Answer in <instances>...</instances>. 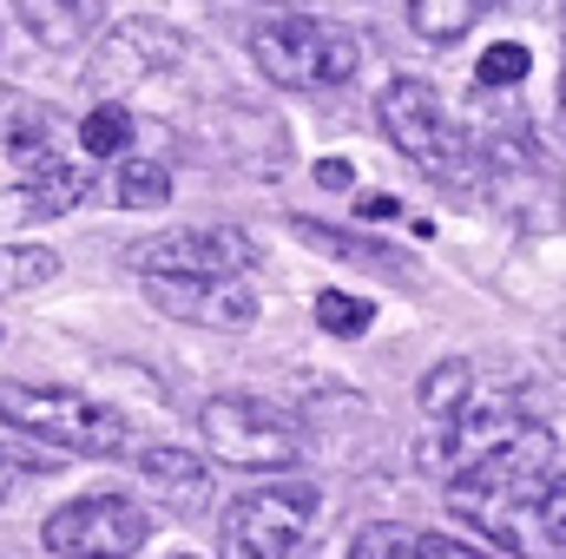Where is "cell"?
<instances>
[{
  "label": "cell",
  "instance_id": "obj_23",
  "mask_svg": "<svg viewBox=\"0 0 566 559\" xmlns=\"http://www.w3.org/2000/svg\"><path fill=\"white\" fill-rule=\"evenodd\" d=\"M534 527H541V547L566 553V474L534 487Z\"/></svg>",
  "mask_w": 566,
  "mask_h": 559
},
{
  "label": "cell",
  "instance_id": "obj_17",
  "mask_svg": "<svg viewBox=\"0 0 566 559\" xmlns=\"http://www.w3.org/2000/svg\"><path fill=\"white\" fill-rule=\"evenodd\" d=\"M119 204L126 211H165L171 204V165L165 158H126L119 165Z\"/></svg>",
  "mask_w": 566,
  "mask_h": 559
},
{
  "label": "cell",
  "instance_id": "obj_20",
  "mask_svg": "<svg viewBox=\"0 0 566 559\" xmlns=\"http://www.w3.org/2000/svg\"><path fill=\"white\" fill-rule=\"evenodd\" d=\"M133 139V113L126 106H93L86 119H80V151L86 158H119Z\"/></svg>",
  "mask_w": 566,
  "mask_h": 559
},
{
  "label": "cell",
  "instance_id": "obj_21",
  "mask_svg": "<svg viewBox=\"0 0 566 559\" xmlns=\"http://www.w3.org/2000/svg\"><path fill=\"white\" fill-rule=\"evenodd\" d=\"M369 316H376L369 296H349V289H323L316 296V323L329 336H369Z\"/></svg>",
  "mask_w": 566,
  "mask_h": 559
},
{
  "label": "cell",
  "instance_id": "obj_3",
  "mask_svg": "<svg viewBox=\"0 0 566 559\" xmlns=\"http://www.w3.org/2000/svg\"><path fill=\"white\" fill-rule=\"evenodd\" d=\"M251 53H258L264 80L283 86V93H329V86H349L356 66H363V40L343 20H323V13H271V20H258Z\"/></svg>",
  "mask_w": 566,
  "mask_h": 559
},
{
  "label": "cell",
  "instance_id": "obj_13",
  "mask_svg": "<svg viewBox=\"0 0 566 559\" xmlns=\"http://www.w3.org/2000/svg\"><path fill=\"white\" fill-rule=\"evenodd\" d=\"M139 487L158 507H171V514L191 520V514L211 507V461L191 454V447H145L139 454Z\"/></svg>",
  "mask_w": 566,
  "mask_h": 559
},
{
  "label": "cell",
  "instance_id": "obj_28",
  "mask_svg": "<svg viewBox=\"0 0 566 559\" xmlns=\"http://www.w3.org/2000/svg\"><path fill=\"white\" fill-rule=\"evenodd\" d=\"M560 99H566V73H560Z\"/></svg>",
  "mask_w": 566,
  "mask_h": 559
},
{
  "label": "cell",
  "instance_id": "obj_16",
  "mask_svg": "<svg viewBox=\"0 0 566 559\" xmlns=\"http://www.w3.org/2000/svg\"><path fill=\"white\" fill-rule=\"evenodd\" d=\"M474 402V362H461V356H448V362H434L422 376V415L441 428V421H454L461 409Z\"/></svg>",
  "mask_w": 566,
  "mask_h": 559
},
{
  "label": "cell",
  "instance_id": "obj_9",
  "mask_svg": "<svg viewBox=\"0 0 566 559\" xmlns=\"http://www.w3.org/2000/svg\"><path fill=\"white\" fill-rule=\"evenodd\" d=\"M126 264L139 277H244L258 264V244H251V231L198 224V231H165V238L133 244Z\"/></svg>",
  "mask_w": 566,
  "mask_h": 559
},
{
  "label": "cell",
  "instance_id": "obj_19",
  "mask_svg": "<svg viewBox=\"0 0 566 559\" xmlns=\"http://www.w3.org/2000/svg\"><path fill=\"white\" fill-rule=\"evenodd\" d=\"M474 20H481L474 0H416V7H409V27H416L422 40H461Z\"/></svg>",
  "mask_w": 566,
  "mask_h": 559
},
{
  "label": "cell",
  "instance_id": "obj_25",
  "mask_svg": "<svg viewBox=\"0 0 566 559\" xmlns=\"http://www.w3.org/2000/svg\"><path fill=\"white\" fill-rule=\"evenodd\" d=\"M40 474H53L40 454H27V447H7V441H0V500H7L20 481H40Z\"/></svg>",
  "mask_w": 566,
  "mask_h": 559
},
{
  "label": "cell",
  "instance_id": "obj_5",
  "mask_svg": "<svg viewBox=\"0 0 566 559\" xmlns=\"http://www.w3.org/2000/svg\"><path fill=\"white\" fill-rule=\"evenodd\" d=\"M316 520V487L310 481H264L224 507L218 559H290Z\"/></svg>",
  "mask_w": 566,
  "mask_h": 559
},
{
  "label": "cell",
  "instance_id": "obj_8",
  "mask_svg": "<svg viewBox=\"0 0 566 559\" xmlns=\"http://www.w3.org/2000/svg\"><path fill=\"white\" fill-rule=\"evenodd\" d=\"M40 540H46V553H60V559H133L151 540V520H145L139 500H126V494H80V500L46 514Z\"/></svg>",
  "mask_w": 566,
  "mask_h": 559
},
{
  "label": "cell",
  "instance_id": "obj_4",
  "mask_svg": "<svg viewBox=\"0 0 566 559\" xmlns=\"http://www.w3.org/2000/svg\"><path fill=\"white\" fill-rule=\"evenodd\" d=\"M0 421L60 454H126L133 447V421L119 409L80 389H60V382H0Z\"/></svg>",
  "mask_w": 566,
  "mask_h": 559
},
{
  "label": "cell",
  "instance_id": "obj_26",
  "mask_svg": "<svg viewBox=\"0 0 566 559\" xmlns=\"http://www.w3.org/2000/svg\"><path fill=\"white\" fill-rule=\"evenodd\" d=\"M396 211H402V204L382 198V191H363V198H356V218H369V224H382V218H396Z\"/></svg>",
  "mask_w": 566,
  "mask_h": 559
},
{
  "label": "cell",
  "instance_id": "obj_15",
  "mask_svg": "<svg viewBox=\"0 0 566 559\" xmlns=\"http://www.w3.org/2000/svg\"><path fill=\"white\" fill-rule=\"evenodd\" d=\"M99 27V7L93 0H20V33H33L46 53H73L86 33Z\"/></svg>",
  "mask_w": 566,
  "mask_h": 559
},
{
  "label": "cell",
  "instance_id": "obj_7",
  "mask_svg": "<svg viewBox=\"0 0 566 559\" xmlns=\"http://www.w3.org/2000/svg\"><path fill=\"white\" fill-rule=\"evenodd\" d=\"M376 119H382L389 145H396L422 178H434V184H461V178H468V151H461L448 113H441V93H434L428 80H389L382 99H376Z\"/></svg>",
  "mask_w": 566,
  "mask_h": 559
},
{
  "label": "cell",
  "instance_id": "obj_12",
  "mask_svg": "<svg viewBox=\"0 0 566 559\" xmlns=\"http://www.w3.org/2000/svg\"><path fill=\"white\" fill-rule=\"evenodd\" d=\"M178 53H185V40H178L171 27H158V20H126V27H113V33L99 40L93 86H106V80H139V73H165V66H178Z\"/></svg>",
  "mask_w": 566,
  "mask_h": 559
},
{
  "label": "cell",
  "instance_id": "obj_1",
  "mask_svg": "<svg viewBox=\"0 0 566 559\" xmlns=\"http://www.w3.org/2000/svg\"><path fill=\"white\" fill-rule=\"evenodd\" d=\"M422 474L448 481L461 500H494L547 481L554 467V428L514 402H468L454 421H441L416 447Z\"/></svg>",
  "mask_w": 566,
  "mask_h": 559
},
{
  "label": "cell",
  "instance_id": "obj_18",
  "mask_svg": "<svg viewBox=\"0 0 566 559\" xmlns=\"http://www.w3.org/2000/svg\"><path fill=\"white\" fill-rule=\"evenodd\" d=\"M60 277V257L46 244H7L0 251V296H20V289H40V283Z\"/></svg>",
  "mask_w": 566,
  "mask_h": 559
},
{
  "label": "cell",
  "instance_id": "obj_6",
  "mask_svg": "<svg viewBox=\"0 0 566 559\" xmlns=\"http://www.w3.org/2000/svg\"><path fill=\"white\" fill-rule=\"evenodd\" d=\"M198 434H205V447H211L218 461L258 467V474L290 467L296 447H303L296 415L277 409V402H264V395H211V402L198 409Z\"/></svg>",
  "mask_w": 566,
  "mask_h": 559
},
{
  "label": "cell",
  "instance_id": "obj_2",
  "mask_svg": "<svg viewBox=\"0 0 566 559\" xmlns=\"http://www.w3.org/2000/svg\"><path fill=\"white\" fill-rule=\"evenodd\" d=\"M474 178L488 191V204L514 224V231H560L566 224V184L560 165L547 158V145L527 126H494L474 145Z\"/></svg>",
  "mask_w": 566,
  "mask_h": 559
},
{
  "label": "cell",
  "instance_id": "obj_11",
  "mask_svg": "<svg viewBox=\"0 0 566 559\" xmlns=\"http://www.w3.org/2000/svg\"><path fill=\"white\" fill-rule=\"evenodd\" d=\"M151 309L198 323V329H251L258 323V296L244 277H145Z\"/></svg>",
  "mask_w": 566,
  "mask_h": 559
},
{
  "label": "cell",
  "instance_id": "obj_27",
  "mask_svg": "<svg viewBox=\"0 0 566 559\" xmlns=\"http://www.w3.org/2000/svg\"><path fill=\"white\" fill-rule=\"evenodd\" d=\"M349 178H356V171H349L343 158H323V165H316V184H329V191H343Z\"/></svg>",
  "mask_w": 566,
  "mask_h": 559
},
{
  "label": "cell",
  "instance_id": "obj_22",
  "mask_svg": "<svg viewBox=\"0 0 566 559\" xmlns=\"http://www.w3.org/2000/svg\"><path fill=\"white\" fill-rule=\"evenodd\" d=\"M296 238H303V244H316V251H336V257H356L363 271H389V264H396V257H389L382 244H363V238H349V231H323V224H310V218L296 224Z\"/></svg>",
  "mask_w": 566,
  "mask_h": 559
},
{
  "label": "cell",
  "instance_id": "obj_24",
  "mask_svg": "<svg viewBox=\"0 0 566 559\" xmlns=\"http://www.w3.org/2000/svg\"><path fill=\"white\" fill-rule=\"evenodd\" d=\"M527 66H534V53H527L521 40H494V46L481 53V66H474V73H481V86H521V80H527Z\"/></svg>",
  "mask_w": 566,
  "mask_h": 559
},
{
  "label": "cell",
  "instance_id": "obj_10",
  "mask_svg": "<svg viewBox=\"0 0 566 559\" xmlns=\"http://www.w3.org/2000/svg\"><path fill=\"white\" fill-rule=\"evenodd\" d=\"M13 171H20V198H27V218H66L73 204H86L93 191V158H73L46 139V126L33 139L13 145Z\"/></svg>",
  "mask_w": 566,
  "mask_h": 559
},
{
  "label": "cell",
  "instance_id": "obj_14",
  "mask_svg": "<svg viewBox=\"0 0 566 559\" xmlns=\"http://www.w3.org/2000/svg\"><path fill=\"white\" fill-rule=\"evenodd\" d=\"M349 559H488L448 534H422V527H402V520H369L356 540H349Z\"/></svg>",
  "mask_w": 566,
  "mask_h": 559
}]
</instances>
